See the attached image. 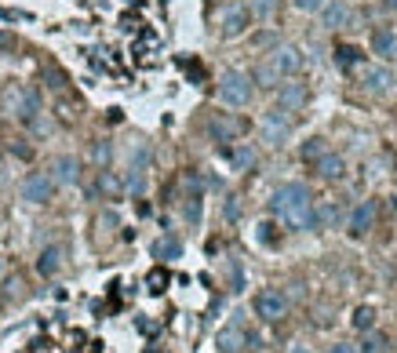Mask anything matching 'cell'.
<instances>
[{"mask_svg":"<svg viewBox=\"0 0 397 353\" xmlns=\"http://www.w3.org/2000/svg\"><path fill=\"white\" fill-rule=\"evenodd\" d=\"M270 211L277 215L288 230H317V208H314L310 189L302 182H285V186L273 189Z\"/></svg>","mask_w":397,"mask_h":353,"instance_id":"obj_1","label":"cell"},{"mask_svg":"<svg viewBox=\"0 0 397 353\" xmlns=\"http://www.w3.org/2000/svg\"><path fill=\"white\" fill-rule=\"evenodd\" d=\"M252 95H255V88H252V77H248V73L226 70V73L219 77V99H223L226 106L240 110V106H248V102H252Z\"/></svg>","mask_w":397,"mask_h":353,"instance_id":"obj_2","label":"cell"},{"mask_svg":"<svg viewBox=\"0 0 397 353\" xmlns=\"http://www.w3.org/2000/svg\"><path fill=\"white\" fill-rule=\"evenodd\" d=\"M295 132V124H292V113L281 110V106H273L266 117H263V142L270 146H285Z\"/></svg>","mask_w":397,"mask_h":353,"instance_id":"obj_3","label":"cell"},{"mask_svg":"<svg viewBox=\"0 0 397 353\" xmlns=\"http://www.w3.org/2000/svg\"><path fill=\"white\" fill-rule=\"evenodd\" d=\"M8 110L22 124H37V113H41V95H37V88H15L8 95Z\"/></svg>","mask_w":397,"mask_h":353,"instance_id":"obj_4","label":"cell"},{"mask_svg":"<svg viewBox=\"0 0 397 353\" xmlns=\"http://www.w3.org/2000/svg\"><path fill=\"white\" fill-rule=\"evenodd\" d=\"M255 313L266 320V325H277V320L288 317V299L277 292V288H266V292L255 295Z\"/></svg>","mask_w":397,"mask_h":353,"instance_id":"obj_5","label":"cell"},{"mask_svg":"<svg viewBox=\"0 0 397 353\" xmlns=\"http://www.w3.org/2000/svg\"><path fill=\"white\" fill-rule=\"evenodd\" d=\"M55 197V179L44 175V172H33V175H26L22 182V201L29 204H48Z\"/></svg>","mask_w":397,"mask_h":353,"instance_id":"obj_6","label":"cell"},{"mask_svg":"<svg viewBox=\"0 0 397 353\" xmlns=\"http://www.w3.org/2000/svg\"><path fill=\"white\" fill-rule=\"evenodd\" d=\"M376 215H379L376 201H361V204L350 211V218H346L350 237H364V233H372V230H376Z\"/></svg>","mask_w":397,"mask_h":353,"instance_id":"obj_7","label":"cell"},{"mask_svg":"<svg viewBox=\"0 0 397 353\" xmlns=\"http://www.w3.org/2000/svg\"><path fill=\"white\" fill-rule=\"evenodd\" d=\"M270 66L277 70L281 77H295V73L302 70V51H299L295 44H281V48H273Z\"/></svg>","mask_w":397,"mask_h":353,"instance_id":"obj_8","label":"cell"},{"mask_svg":"<svg viewBox=\"0 0 397 353\" xmlns=\"http://www.w3.org/2000/svg\"><path fill=\"white\" fill-rule=\"evenodd\" d=\"M216 346H219V353H240L244 346H248V332H244V325H240V313L216 335Z\"/></svg>","mask_w":397,"mask_h":353,"instance_id":"obj_9","label":"cell"},{"mask_svg":"<svg viewBox=\"0 0 397 353\" xmlns=\"http://www.w3.org/2000/svg\"><path fill=\"white\" fill-rule=\"evenodd\" d=\"M244 132V124L237 120V117H230V113H216V117H211L208 120V135L211 139H216V142H237V135Z\"/></svg>","mask_w":397,"mask_h":353,"instance_id":"obj_10","label":"cell"},{"mask_svg":"<svg viewBox=\"0 0 397 353\" xmlns=\"http://www.w3.org/2000/svg\"><path fill=\"white\" fill-rule=\"evenodd\" d=\"M361 84H364V91H372V95H386V91L397 88V73L386 70V66H369L361 73Z\"/></svg>","mask_w":397,"mask_h":353,"instance_id":"obj_11","label":"cell"},{"mask_svg":"<svg viewBox=\"0 0 397 353\" xmlns=\"http://www.w3.org/2000/svg\"><path fill=\"white\" fill-rule=\"evenodd\" d=\"M248 22H252V11L244 8V4H230L226 11H223V37L226 41H233V37H240L244 29H248Z\"/></svg>","mask_w":397,"mask_h":353,"instance_id":"obj_12","label":"cell"},{"mask_svg":"<svg viewBox=\"0 0 397 353\" xmlns=\"http://www.w3.org/2000/svg\"><path fill=\"white\" fill-rule=\"evenodd\" d=\"M51 179H55V186H77L80 182V160L77 157H58L55 164H51Z\"/></svg>","mask_w":397,"mask_h":353,"instance_id":"obj_13","label":"cell"},{"mask_svg":"<svg viewBox=\"0 0 397 353\" xmlns=\"http://www.w3.org/2000/svg\"><path fill=\"white\" fill-rule=\"evenodd\" d=\"M307 102H310V91H307V84H285V88L277 91V106H281V110H288V113H295V110H307Z\"/></svg>","mask_w":397,"mask_h":353,"instance_id":"obj_14","label":"cell"},{"mask_svg":"<svg viewBox=\"0 0 397 353\" xmlns=\"http://www.w3.org/2000/svg\"><path fill=\"white\" fill-rule=\"evenodd\" d=\"M230 164H233V172H252L259 164V149L252 142H237L230 149Z\"/></svg>","mask_w":397,"mask_h":353,"instance_id":"obj_15","label":"cell"},{"mask_svg":"<svg viewBox=\"0 0 397 353\" xmlns=\"http://www.w3.org/2000/svg\"><path fill=\"white\" fill-rule=\"evenodd\" d=\"M317 175H321L324 182L343 179V175H346V160H343L339 153H324V157L317 160Z\"/></svg>","mask_w":397,"mask_h":353,"instance_id":"obj_16","label":"cell"},{"mask_svg":"<svg viewBox=\"0 0 397 353\" xmlns=\"http://www.w3.org/2000/svg\"><path fill=\"white\" fill-rule=\"evenodd\" d=\"M58 270H63V248H55V244H51V248H44V251H41V259H37V273H41V277H55Z\"/></svg>","mask_w":397,"mask_h":353,"instance_id":"obj_17","label":"cell"},{"mask_svg":"<svg viewBox=\"0 0 397 353\" xmlns=\"http://www.w3.org/2000/svg\"><path fill=\"white\" fill-rule=\"evenodd\" d=\"M372 51H376L379 58H393V51H397L393 29H376V33H372Z\"/></svg>","mask_w":397,"mask_h":353,"instance_id":"obj_18","label":"cell"},{"mask_svg":"<svg viewBox=\"0 0 397 353\" xmlns=\"http://www.w3.org/2000/svg\"><path fill=\"white\" fill-rule=\"evenodd\" d=\"M350 22V4H343V0H335V4L324 8V26L328 29H343Z\"/></svg>","mask_w":397,"mask_h":353,"instance_id":"obj_19","label":"cell"},{"mask_svg":"<svg viewBox=\"0 0 397 353\" xmlns=\"http://www.w3.org/2000/svg\"><path fill=\"white\" fill-rule=\"evenodd\" d=\"M179 255H182V244H179L175 237H161V241H154V259L171 263V259H179Z\"/></svg>","mask_w":397,"mask_h":353,"instance_id":"obj_20","label":"cell"},{"mask_svg":"<svg viewBox=\"0 0 397 353\" xmlns=\"http://www.w3.org/2000/svg\"><path fill=\"white\" fill-rule=\"evenodd\" d=\"M99 194H102V197H110V201H117L120 194H125V182H120L113 172H106V168H102V172H99Z\"/></svg>","mask_w":397,"mask_h":353,"instance_id":"obj_21","label":"cell"},{"mask_svg":"<svg viewBox=\"0 0 397 353\" xmlns=\"http://www.w3.org/2000/svg\"><path fill=\"white\" fill-rule=\"evenodd\" d=\"M343 218V208L339 204H324V208H317V230H335V222Z\"/></svg>","mask_w":397,"mask_h":353,"instance_id":"obj_22","label":"cell"},{"mask_svg":"<svg viewBox=\"0 0 397 353\" xmlns=\"http://www.w3.org/2000/svg\"><path fill=\"white\" fill-rule=\"evenodd\" d=\"M324 153H328V149H324V139H307V142H302V149H299L302 164H317Z\"/></svg>","mask_w":397,"mask_h":353,"instance_id":"obj_23","label":"cell"},{"mask_svg":"<svg viewBox=\"0 0 397 353\" xmlns=\"http://www.w3.org/2000/svg\"><path fill=\"white\" fill-rule=\"evenodd\" d=\"M277 80H281V73L273 70L270 62H266V66H259L255 77H252V84H259V88H277Z\"/></svg>","mask_w":397,"mask_h":353,"instance_id":"obj_24","label":"cell"},{"mask_svg":"<svg viewBox=\"0 0 397 353\" xmlns=\"http://www.w3.org/2000/svg\"><path fill=\"white\" fill-rule=\"evenodd\" d=\"M149 160H154V157H149V146L139 142V146L132 149V168H128V172H149Z\"/></svg>","mask_w":397,"mask_h":353,"instance_id":"obj_25","label":"cell"},{"mask_svg":"<svg viewBox=\"0 0 397 353\" xmlns=\"http://www.w3.org/2000/svg\"><path fill=\"white\" fill-rule=\"evenodd\" d=\"M372 325H376L372 306H357V310H354V328H357V332H369Z\"/></svg>","mask_w":397,"mask_h":353,"instance_id":"obj_26","label":"cell"},{"mask_svg":"<svg viewBox=\"0 0 397 353\" xmlns=\"http://www.w3.org/2000/svg\"><path fill=\"white\" fill-rule=\"evenodd\" d=\"M201 197L204 194H186V222L190 226H201Z\"/></svg>","mask_w":397,"mask_h":353,"instance_id":"obj_27","label":"cell"},{"mask_svg":"<svg viewBox=\"0 0 397 353\" xmlns=\"http://www.w3.org/2000/svg\"><path fill=\"white\" fill-rule=\"evenodd\" d=\"M125 189L132 197H142L146 194V172H132L128 179H125Z\"/></svg>","mask_w":397,"mask_h":353,"instance_id":"obj_28","label":"cell"},{"mask_svg":"<svg viewBox=\"0 0 397 353\" xmlns=\"http://www.w3.org/2000/svg\"><path fill=\"white\" fill-rule=\"evenodd\" d=\"M91 160H95L99 168H106L110 160H113V146H110V142H95V149H91Z\"/></svg>","mask_w":397,"mask_h":353,"instance_id":"obj_29","label":"cell"},{"mask_svg":"<svg viewBox=\"0 0 397 353\" xmlns=\"http://www.w3.org/2000/svg\"><path fill=\"white\" fill-rule=\"evenodd\" d=\"M335 58H339V66H343V70H350L354 62H361V51H357V48H350V44H343L339 51H335Z\"/></svg>","mask_w":397,"mask_h":353,"instance_id":"obj_30","label":"cell"},{"mask_svg":"<svg viewBox=\"0 0 397 353\" xmlns=\"http://www.w3.org/2000/svg\"><path fill=\"white\" fill-rule=\"evenodd\" d=\"M361 353H386V335H364V349Z\"/></svg>","mask_w":397,"mask_h":353,"instance_id":"obj_31","label":"cell"},{"mask_svg":"<svg viewBox=\"0 0 397 353\" xmlns=\"http://www.w3.org/2000/svg\"><path fill=\"white\" fill-rule=\"evenodd\" d=\"M273 11H277V0H252V15H259V19H270Z\"/></svg>","mask_w":397,"mask_h":353,"instance_id":"obj_32","label":"cell"},{"mask_svg":"<svg viewBox=\"0 0 397 353\" xmlns=\"http://www.w3.org/2000/svg\"><path fill=\"white\" fill-rule=\"evenodd\" d=\"M44 80H48V88H55V91H63V88H66V77L58 73L55 66H48V70H44Z\"/></svg>","mask_w":397,"mask_h":353,"instance_id":"obj_33","label":"cell"},{"mask_svg":"<svg viewBox=\"0 0 397 353\" xmlns=\"http://www.w3.org/2000/svg\"><path fill=\"white\" fill-rule=\"evenodd\" d=\"M223 215H226V222H237V218H240V201H237V197H230V201H226V208H223Z\"/></svg>","mask_w":397,"mask_h":353,"instance_id":"obj_34","label":"cell"},{"mask_svg":"<svg viewBox=\"0 0 397 353\" xmlns=\"http://www.w3.org/2000/svg\"><path fill=\"white\" fill-rule=\"evenodd\" d=\"M164 284H168V273H161V270L149 273V292H164Z\"/></svg>","mask_w":397,"mask_h":353,"instance_id":"obj_35","label":"cell"},{"mask_svg":"<svg viewBox=\"0 0 397 353\" xmlns=\"http://www.w3.org/2000/svg\"><path fill=\"white\" fill-rule=\"evenodd\" d=\"M292 4H295L299 11L310 15V11H321V8H324V0H292Z\"/></svg>","mask_w":397,"mask_h":353,"instance_id":"obj_36","label":"cell"},{"mask_svg":"<svg viewBox=\"0 0 397 353\" xmlns=\"http://www.w3.org/2000/svg\"><path fill=\"white\" fill-rule=\"evenodd\" d=\"M255 230H259V233H255V237H259V244H273V226H270V222H259Z\"/></svg>","mask_w":397,"mask_h":353,"instance_id":"obj_37","label":"cell"},{"mask_svg":"<svg viewBox=\"0 0 397 353\" xmlns=\"http://www.w3.org/2000/svg\"><path fill=\"white\" fill-rule=\"evenodd\" d=\"M18 295H22V280L11 277V280H8V299H18Z\"/></svg>","mask_w":397,"mask_h":353,"instance_id":"obj_38","label":"cell"},{"mask_svg":"<svg viewBox=\"0 0 397 353\" xmlns=\"http://www.w3.org/2000/svg\"><path fill=\"white\" fill-rule=\"evenodd\" d=\"M15 48V37L11 33H4V29H0V51H11Z\"/></svg>","mask_w":397,"mask_h":353,"instance_id":"obj_39","label":"cell"},{"mask_svg":"<svg viewBox=\"0 0 397 353\" xmlns=\"http://www.w3.org/2000/svg\"><path fill=\"white\" fill-rule=\"evenodd\" d=\"M328 353H357V349H354V346H350V342H335V346H332V349H328Z\"/></svg>","mask_w":397,"mask_h":353,"instance_id":"obj_40","label":"cell"},{"mask_svg":"<svg viewBox=\"0 0 397 353\" xmlns=\"http://www.w3.org/2000/svg\"><path fill=\"white\" fill-rule=\"evenodd\" d=\"M288 353H314V349H310V346H307V342H295V346H292V349H288Z\"/></svg>","mask_w":397,"mask_h":353,"instance_id":"obj_41","label":"cell"},{"mask_svg":"<svg viewBox=\"0 0 397 353\" xmlns=\"http://www.w3.org/2000/svg\"><path fill=\"white\" fill-rule=\"evenodd\" d=\"M383 4H386L390 11H397V0H383Z\"/></svg>","mask_w":397,"mask_h":353,"instance_id":"obj_42","label":"cell"},{"mask_svg":"<svg viewBox=\"0 0 397 353\" xmlns=\"http://www.w3.org/2000/svg\"><path fill=\"white\" fill-rule=\"evenodd\" d=\"M0 277H4V259H0Z\"/></svg>","mask_w":397,"mask_h":353,"instance_id":"obj_43","label":"cell"}]
</instances>
